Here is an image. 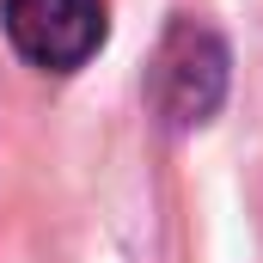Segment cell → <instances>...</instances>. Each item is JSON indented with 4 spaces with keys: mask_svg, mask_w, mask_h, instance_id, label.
Masks as SVG:
<instances>
[{
    "mask_svg": "<svg viewBox=\"0 0 263 263\" xmlns=\"http://www.w3.org/2000/svg\"><path fill=\"white\" fill-rule=\"evenodd\" d=\"M227 98V49L220 37L196 25V18H178L153 55V104L172 129H190L208 123Z\"/></svg>",
    "mask_w": 263,
    "mask_h": 263,
    "instance_id": "1",
    "label": "cell"
},
{
    "mask_svg": "<svg viewBox=\"0 0 263 263\" xmlns=\"http://www.w3.org/2000/svg\"><path fill=\"white\" fill-rule=\"evenodd\" d=\"M6 31L37 67L73 73L104 43V0H6Z\"/></svg>",
    "mask_w": 263,
    "mask_h": 263,
    "instance_id": "2",
    "label": "cell"
}]
</instances>
